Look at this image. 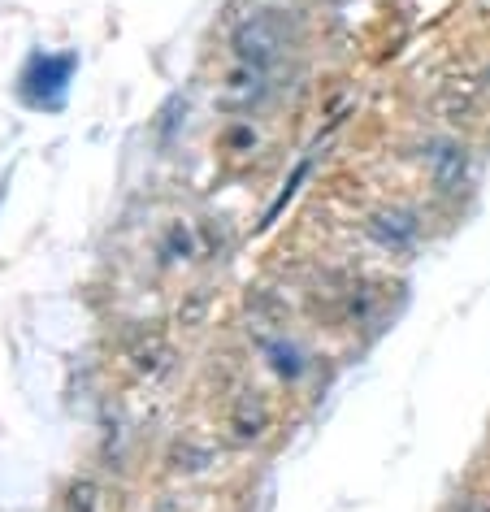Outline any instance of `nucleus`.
Masks as SVG:
<instances>
[{
    "label": "nucleus",
    "mask_w": 490,
    "mask_h": 512,
    "mask_svg": "<svg viewBox=\"0 0 490 512\" xmlns=\"http://www.w3.org/2000/svg\"><path fill=\"white\" fill-rule=\"evenodd\" d=\"M421 161L430 165L438 187H460L464 174H469V148L456 144V139H430L421 148Z\"/></svg>",
    "instance_id": "1"
},
{
    "label": "nucleus",
    "mask_w": 490,
    "mask_h": 512,
    "mask_svg": "<svg viewBox=\"0 0 490 512\" xmlns=\"http://www.w3.org/2000/svg\"><path fill=\"white\" fill-rule=\"evenodd\" d=\"M464 512H490V504H486V499H469V504H464Z\"/></svg>",
    "instance_id": "2"
}]
</instances>
